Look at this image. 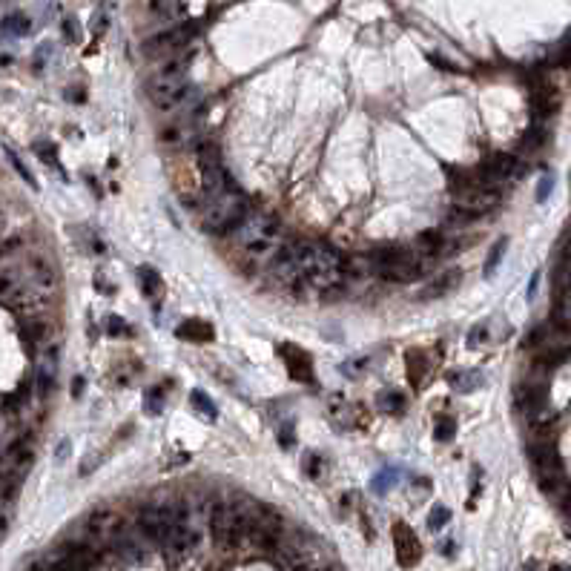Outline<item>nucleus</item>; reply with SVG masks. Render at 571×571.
<instances>
[{"label": "nucleus", "instance_id": "1", "mask_svg": "<svg viewBox=\"0 0 571 571\" xmlns=\"http://www.w3.org/2000/svg\"><path fill=\"white\" fill-rule=\"evenodd\" d=\"M233 242L256 259H273L284 245V224L273 213H247L233 230Z\"/></svg>", "mask_w": 571, "mask_h": 571}, {"label": "nucleus", "instance_id": "2", "mask_svg": "<svg viewBox=\"0 0 571 571\" xmlns=\"http://www.w3.org/2000/svg\"><path fill=\"white\" fill-rule=\"evenodd\" d=\"M250 213V201L238 193V190H227L216 198H204V209H201V227L207 233H233L245 216Z\"/></svg>", "mask_w": 571, "mask_h": 571}, {"label": "nucleus", "instance_id": "3", "mask_svg": "<svg viewBox=\"0 0 571 571\" xmlns=\"http://www.w3.org/2000/svg\"><path fill=\"white\" fill-rule=\"evenodd\" d=\"M305 250H308V242L282 245V250L273 256V261H270V273H273L282 284L305 282Z\"/></svg>", "mask_w": 571, "mask_h": 571}, {"label": "nucleus", "instance_id": "4", "mask_svg": "<svg viewBox=\"0 0 571 571\" xmlns=\"http://www.w3.org/2000/svg\"><path fill=\"white\" fill-rule=\"evenodd\" d=\"M4 302H6L15 313H20V316H26V319H43V313H46L49 305H52V296L35 290L32 284H18L15 290H9V293L4 296Z\"/></svg>", "mask_w": 571, "mask_h": 571}, {"label": "nucleus", "instance_id": "5", "mask_svg": "<svg viewBox=\"0 0 571 571\" xmlns=\"http://www.w3.org/2000/svg\"><path fill=\"white\" fill-rule=\"evenodd\" d=\"M517 170H520V164H517L514 156H491L483 167H479V175H476V178H479L483 184H488V187H497V184L508 181V178H514Z\"/></svg>", "mask_w": 571, "mask_h": 571}, {"label": "nucleus", "instance_id": "6", "mask_svg": "<svg viewBox=\"0 0 571 571\" xmlns=\"http://www.w3.org/2000/svg\"><path fill=\"white\" fill-rule=\"evenodd\" d=\"M394 549H397V560H399L405 568H411V565H416L419 560H422V546H419L416 534H413L405 523H397V525H394Z\"/></svg>", "mask_w": 571, "mask_h": 571}, {"label": "nucleus", "instance_id": "7", "mask_svg": "<svg viewBox=\"0 0 571 571\" xmlns=\"http://www.w3.org/2000/svg\"><path fill=\"white\" fill-rule=\"evenodd\" d=\"M121 528H124V520L112 514V511H95L92 517L86 520V531L104 539V543H115L118 537H121Z\"/></svg>", "mask_w": 571, "mask_h": 571}, {"label": "nucleus", "instance_id": "8", "mask_svg": "<svg viewBox=\"0 0 571 571\" xmlns=\"http://www.w3.org/2000/svg\"><path fill=\"white\" fill-rule=\"evenodd\" d=\"M376 276L385 282H394V284H408V282H416L422 276V261L408 259V261H397V264H382V267H376Z\"/></svg>", "mask_w": 571, "mask_h": 571}, {"label": "nucleus", "instance_id": "9", "mask_svg": "<svg viewBox=\"0 0 571 571\" xmlns=\"http://www.w3.org/2000/svg\"><path fill=\"white\" fill-rule=\"evenodd\" d=\"M112 551L124 565H144L149 560V549L144 543H138V539H132V537H118L112 543Z\"/></svg>", "mask_w": 571, "mask_h": 571}, {"label": "nucleus", "instance_id": "10", "mask_svg": "<svg viewBox=\"0 0 571 571\" xmlns=\"http://www.w3.org/2000/svg\"><path fill=\"white\" fill-rule=\"evenodd\" d=\"M55 373H57V348H46L38 356V387L43 394L55 385Z\"/></svg>", "mask_w": 571, "mask_h": 571}, {"label": "nucleus", "instance_id": "11", "mask_svg": "<svg viewBox=\"0 0 571 571\" xmlns=\"http://www.w3.org/2000/svg\"><path fill=\"white\" fill-rule=\"evenodd\" d=\"M32 287L46 293V296H55L57 290V276H55V270L46 264V261H35L32 264Z\"/></svg>", "mask_w": 571, "mask_h": 571}, {"label": "nucleus", "instance_id": "12", "mask_svg": "<svg viewBox=\"0 0 571 571\" xmlns=\"http://www.w3.org/2000/svg\"><path fill=\"white\" fill-rule=\"evenodd\" d=\"M287 371L296 382H305L310 385L313 382V365H310V359L305 353H298V350H290L287 353Z\"/></svg>", "mask_w": 571, "mask_h": 571}, {"label": "nucleus", "instance_id": "13", "mask_svg": "<svg viewBox=\"0 0 571 571\" xmlns=\"http://www.w3.org/2000/svg\"><path fill=\"white\" fill-rule=\"evenodd\" d=\"M195 164H198V170L219 167V164H221V149H219V144L209 141V138L198 141V144H195Z\"/></svg>", "mask_w": 571, "mask_h": 571}, {"label": "nucleus", "instance_id": "14", "mask_svg": "<svg viewBox=\"0 0 571 571\" xmlns=\"http://www.w3.org/2000/svg\"><path fill=\"white\" fill-rule=\"evenodd\" d=\"M0 32L12 35V38H23V35L32 32V20H29L23 12H12V15H6L4 20H0Z\"/></svg>", "mask_w": 571, "mask_h": 571}, {"label": "nucleus", "instance_id": "15", "mask_svg": "<svg viewBox=\"0 0 571 571\" xmlns=\"http://www.w3.org/2000/svg\"><path fill=\"white\" fill-rule=\"evenodd\" d=\"M195 95H198V92H195V86L184 81V83L178 86L175 92H172V95H170V98L161 104V109H184V106H193Z\"/></svg>", "mask_w": 571, "mask_h": 571}, {"label": "nucleus", "instance_id": "16", "mask_svg": "<svg viewBox=\"0 0 571 571\" xmlns=\"http://www.w3.org/2000/svg\"><path fill=\"white\" fill-rule=\"evenodd\" d=\"M178 336L181 339H190V342H207V339H213V327L204 324V322H184L181 327H178Z\"/></svg>", "mask_w": 571, "mask_h": 571}, {"label": "nucleus", "instance_id": "17", "mask_svg": "<svg viewBox=\"0 0 571 571\" xmlns=\"http://www.w3.org/2000/svg\"><path fill=\"white\" fill-rule=\"evenodd\" d=\"M457 284V273H450V270H445V273H439L436 279H431L428 284H425V296H431V298H436V296H445L450 287Z\"/></svg>", "mask_w": 571, "mask_h": 571}, {"label": "nucleus", "instance_id": "18", "mask_svg": "<svg viewBox=\"0 0 571 571\" xmlns=\"http://www.w3.org/2000/svg\"><path fill=\"white\" fill-rule=\"evenodd\" d=\"M138 282H141L144 296H158V290H161V279H158V273H156L153 267H141V270H138Z\"/></svg>", "mask_w": 571, "mask_h": 571}, {"label": "nucleus", "instance_id": "19", "mask_svg": "<svg viewBox=\"0 0 571 571\" xmlns=\"http://www.w3.org/2000/svg\"><path fill=\"white\" fill-rule=\"evenodd\" d=\"M26 333H29V339L38 342V345H49V339H52V324L43 322V319H32V322H29V327H26Z\"/></svg>", "mask_w": 571, "mask_h": 571}, {"label": "nucleus", "instance_id": "20", "mask_svg": "<svg viewBox=\"0 0 571 571\" xmlns=\"http://www.w3.org/2000/svg\"><path fill=\"white\" fill-rule=\"evenodd\" d=\"M397 479H399V474H397L394 468H385V471H379V474L373 476L371 488H373V494H387L390 488L397 486Z\"/></svg>", "mask_w": 571, "mask_h": 571}, {"label": "nucleus", "instance_id": "21", "mask_svg": "<svg viewBox=\"0 0 571 571\" xmlns=\"http://www.w3.org/2000/svg\"><path fill=\"white\" fill-rule=\"evenodd\" d=\"M190 402H193V408H195L198 413H204L207 419H216V416H219L213 399H209V397L204 394V390H193V394H190Z\"/></svg>", "mask_w": 571, "mask_h": 571}, {"label": "nucleus", "instance_id": "22", "mask_svg": "<svg viewBox=\"0 0 571 571\" xmlns=\"http://www.w3.org/2000/svg\"><path fill=\"white\" fill-rule=\"evenodd\" d=\"M379 405L387 413H399L405 408V397L399 394V390H385V394H379Z\"/></svg>", "mask_w": 571, "mask_h": 571}, {"label": "nucleus", "instance_id": "23", "mask_svg": "<svg viewBox=\"0 0 571 571\" xmlns=\"http://www.w3.org/2000/svg\"><path fill=\"white\" fill-rule=\"evenodd\" d=\"M6 158H9V164H12L15 170H18V175L23 178V181H26L29 187H35V190H38V181H35V175H32V172H29V167H26V164L20 161V156L15 153V149H12V146H6Z\"/></svg>", "mask_w": 571, "mask_h": 571}, {"label": "nucleus", "instance_id": "24", "mask_svg": "<svg viewBox=\"0 0 571 571\" xmlns=\"http://www.w3.org/2000/svg\"><path fill=\"white\" fill-rule=\"evenodd\" d=\"M106 336H115V339L130 336V324L121 316H106Z\"/></svg>", "mask_w": 571, "mask_h": 571}, {"label": "nucleus", "instance_id": "25", "mask_svg": "<svg viewBox=\"0 0 571 571\" xmlns=\"http://www.w3.org/2000/svg\"><path fill=\"white\" fill-rule=\"evenodd\" d=\"M479 382H483V376L479 373H454V387L457 390H462V394H468V390H474V387H479Z\"/></svg>", "mask_w": 571, "mask_h": 571}, {"label": "nucleus", "instance_id": "26", "mask_svg": "<svg viewBox=\"0 0 571 571\" xmlns=\"http://www.w3.org/2000/svg\"><path fill=\"white\" fill-rule=\"evenodd\" d=\"M448 520H450V511H448L445 505H434L431 514H428V528H431V531H439L442 525H448Z\"/></svg>", "mask_w": 571, "mask_h": 571}, {"label": "nucleus", "instance_id": "27", "mask_svg": "<svg viewBox=\"0 0 571 571\" xmlns=\"http://www.w3.org/2000/svg\"><path fill=\"white\" fill-rule=\"evenodd\" d=\"M175 4L178 0H149V12L158 18H172L175 15Z\"/></svg>", "mask_w": 571, "mask_h": 571}, {"label": "nucleus", "instance_id": "28", "mask_svg": "<svg viewBox=\"0 0 571 571\" xmlns=\"http://www.w3.org/2000/svg\"><path fill=\"white\" fill-rule=\"evenodd\" d=\"M434 436H436L439 442H450V439H454V419H439Z\"/></svg>", "mask_w": 571, "mask_h": 571}, {"label": "nucleus", "instance_id": "29", "mask_svg": "<svg viewBox=\"0 0 571 571\" xmlns=\"http://www.w3.org/2000/svg\"><path fill=\"white\" fill-rule=\"evenodd\" d=\"M61 29H64V38H67L69 43H78V41H81V29H78V20H75V18H64Z\"/></svg>", "mask_w": 571, "mask_h": 571}, {"label": "nucleus", "instance_id": "30", "mask_svg": "<svg viewBox=\"0 0 571 571\" xmlns=\"http://www.w3.org/2000/svg\"><path fill=\"white\" fill-rule=\"evenodd\" d=\"M543 141H546V132L534 127V130H528V135L523 138V149H528V153H531V149H537V146L543 144Z\"/></svg>", "mask_w": 571, "mask_h": 571}, {"label": "nucleus", "instance_id": "31", "mask_svg": "<svg viewBox=\"0 0 571 571\" xmlns=\"http://www.w3.org/2000/svg\"><path fill=\"white\" fill-rule=\"evenodd\" d=\"M502 253H505V242H500V245L491 250V256H488V261H486V276H494V270H497Z\"/></svg>", "mask_w": 571, "mask_h": 571}, {"label": "nucleus", "instance_id": "32", "mask_svg": "<svg viewBox=\"0 0 571 571\" xmlns=\"http://www.w3.org/2000/svg\"><path fill=\"white\" fill-rule=\"evenodd\" d=\"M551 190H554V178H551V175H546L543 181H539V187H537V201H546Z\"/></svg>", "mask_w": 571, "mask_h": 571}, {"label": "nucleus", "instance_id": "33", "mask_svg": "<svg viewBox=\"0 0 571 571\" xmlns=\"http://www.w3.org/2000/svg\"><path fill=\"white\" fill-rule=\"evenodd\" d=\"M109 29V18H106V12H98V18H95V23H92V32L95 35H104Z\"/></svg>", "mask_w": 571, "mask_h": 571}, {"label": "nucleus", "instance_id": "34", "mask_svg": "<svg viewBox=\"0 0 571 571\" xmlns=\"http://www.w3.org/2000/svg\"><path fill=\"white\" fill-rule=\"evenodd\" d=\"M146 411H149V413H158V411H161V390H156V394L146 397Z\"/></svg>", "mask_w": 571, "mask_h": 571}, {"label": "nucleus", "instance_id": "35", "mask_svg": "<svg viewBox=\"0 0 571 571\" xmlns=\"http://www.w3.org/2000/svg\"><path fill=\"white\" fill-rule=\"evenodd\" d=\"M67 457H69V439H61V442H57V448H55V460L64 462Z\"/></svg>", "mask_w": 571, "mask_h": 571}, {"label": "nucleus", "instance_id": "36", "mask_svg": "<svg viewBox=\"0 0 571 571\" xmlns=\"http://www.w3.org/2000/svg\"><path fill=\"white\" fill-rule=\"evenodd\" d=\"M83 390H86V379H83V376H75V379H72V397L81 399Z\"/></svg>", "mask_w": 571, "mask_h": 571}, {"label": "nucleus", "instance_id": "37", "mask_svg": "<svg viewBox=\"0 0 571 571\" xmlns=\"http://www.w3.org/2000/svg\"><path fill=\"white\" fill-rule=\"evenodd\" d=\"M319 468H322V457H308V474L310 476H322Z\"/></svg>", "mask_w": 571, "mask_h": 571}, {"label": "nucleus", "instance_id": "38", "mask_svg": "<svg viewBox=\"0 0 571 571\" xmlns=\"http://www.w3.org/2000/svg\"><path fill=\"white\" fill-rule=\"evenodd\" d=\"M279 442H282V445H284V448H287V445H293V442H296V439H293V431H287V425H284V428H282V431H279Z\"/></svg>", "mask_w": 571, "mask_h": 571}, {"label": "nucleus", "instance_id": "39", "mask_svg": "<svg viewBox=\"0 0 571 571\" xmlns=\"http://www.w3.org/2000/svg\"><path fill=\"white\" fill-rule=\"evenodd\" d=\"M551 571H571V565H551Z\"/></svg>", "mask_w": 571, "mask_h": 571}, {"label": "nucleus", "instance_id": "40", "mask_svg": "<svg viewBox=\"0 0 571 571\" xmlns=\"http://www.w3.org/2000/svg\"><path fill=\"white\" fill-rule=\"evenodd\" d=\"M525 571H534V565H525Z\"/></svg>", "mask_w": 571, "mask_h": 571}, {"label": "nucleus", "instance_id": "41", "mask_svg": "<svg viewBox=\"0 0 571 571\" xmlns=\"http://www.w3.org/2000/svg\"><path fill=\"white\" fill-rule=\"evenodd\" d=\"M0 221H4V216H0Z\"/></svg>", "mask_w": 571, "mask_h": 571}, {"label": "nucleus", "instance_id": "42", "mask_svg": "<svg viewBox=\"0 0 571 571\" xmlns=\"http://www.w3.org/2000/svg\"><path fill=\"white\" fill-rule=\"evenodd\" d=\"M333 571H336V568H333Z\"/></svg>", "mask_w": 571, "mask_h": 571}]
</instances>
